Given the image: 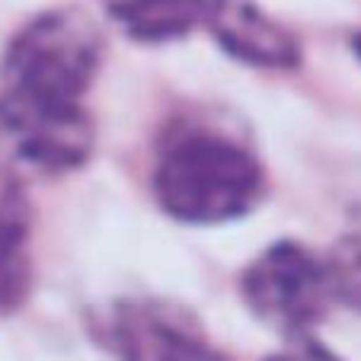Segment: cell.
Returning a JSON list of instances; mask_svg holds the SVG:
<instances>
[{"instance_id": "obj_1", "label": "cell", "mask_w": 361, "mask_h": 361, "mask_svg": "<svg viewBox=\"0 0 361 361\" xmlns=\"http://www.w3.org/2000/svg\"><path fill=\"white\" fill-rule=\"evenodd\" d=\"M262 164L221 131L189 128L164 144L154 166V195L183 224L243 218L262 195Z\"/></svg>"}, {"instance_id": "obj_2", "label": "cell", "mask_w": 361, "mask_h": 361, "mask_svg": "<svg viewBox=\"0 0 361 361\" xmlns=\"http://www.w3.org/2000/svg\"><path fill=\"white\" fill-rule=\"evenodd\" d=\"M102 58L99 29L74 7L45 10L10 39L0 102L23 109H77Z\"/></svg>"}, {"instance_id": "obj_3", "label": "cell", "mask_w": 361, "mask_h": 361, "mask_svg": "<svg viewBox=\"0 0 361 361\" xmlns=\"http://www.w3.org/2000/svg\"><path fill=\"white\" fill-rule=\"evenodd\" d=\"M240 298L256 320L288 339L310 333L336 300L326 259L294 240L272 243L243 269Z\"/></svg>"}, {"instance_id": "obj_4", "label": "cell", "mask_w": 361, "mask_h": 361, "mask_svg": "<svg viewBox=\"0 0 361 361\" xmlns=\"http://www.w3.org/2000/svg\"><path fill=\"white\" fill-rule=\"evenodd\" d=\"M112 345L122 361H221L202 323L164 300H125L112 314Z\"/></svg>"}, {"instance_id": "obj_5", "label": "cell", "mask_w": 361, "mask_h": 361, "mask_svg": "<svg viewBox=\"0 0 361 361\" xmlns=\"http://www.w3.org/2000/svg\"><path fill=\"white\" fill-rule=\"evenodd\" d=\"M0 135L16 157L45 173H68L90 160L93 122L87 109H23L0 102Z\"/></svg>"}, {"instance_id": "obj_6", "label": "cell", "mask_w": 361, "mask_h": 361, "mask_svg": "<svg viewBox=\"0 0 361 361\" xmlns=\"http://www.w3.org/2000/svg\"><path fill=\"white\" fill-rule=\"evenodd\" d=\"M204 29L227 55L252 68L294 71L300 64V45L294 32L252 0H208Z\"/></svg>"}, {"instance_id": "obj_7", "label": "cell", "mask_w": 361, "mask_h": 361, "mask_svg": "<svg viewBox=\"0 0 361 361\" xmlns=\"http://www.w3.org/2000/svg\"><path fill=\"white\" fill-rule=\"evenodd\" d=\"M29 202L23 189L0 179V314L20 310L32 288V259H29Z\"/></svg>"}, {"instance_id": "obj_8", "label": "cell", "mask_w": 361, "mask_h": 361, "mask_svg": "<svg viewBox=\"0 0 361 361\" xmlns=\"http://www.w3.org/2000/svg\"><path fill=\"white\" fill-rule=\"evenodd\" d=\"M109 20L128 39L173 42L204 26L208 0H102Z\"/></svg>"}, {"instance_id": "obj_9", "label": "cell", "mask_w": 361, "mask_h": 361, "mask_svg": "<svg viewBox=\"0 0 361 361\" xmlns=\"http://www.w3.org/2000/svg\"><path fill=\"white\" fill-rule=\"evenodd\" d=\"M323 259H326L333 298L361 314V233L336 240Z\"/></svg>"}, {"instance_id": "obj_10", "label": "cell", "mask_w": 361, "mask_h": 361, "mask_svg": "<svg viewBox=\"0 0 361 361\" xmlns=\"http://www.w3.org/2000/svg\"><path fill=\"white\" fill-rule=\"evenodd\" d=\"M266 361H342L333 348H326L323 342L310 339V336H300V339H291V345L285 352L269 355Z\"/></svg>"}, {"instance_id": "obj_11", "label": "cell", "mask_w": 361, "mask_h": 361, "mask_svg": "<svg viewBox=\"0 0 361 361\" xmlns=\"http://www.w3.org/2000/svg\"><path fill=\"white\" fill-rule=\"evenodd\" d=\"M352 48H355V58H358V61H361V32L352 39Z\"/></svg>"}]
</instances>
